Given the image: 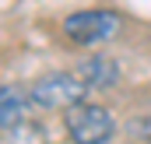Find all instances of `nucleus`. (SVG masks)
<instances>
[{"mask_svg": "<svg viewBox=\"0 0 151 144\" xmlns=\"http://www.w3.org/2000/svg\"><path fill=\"white\" fill-rule=\"evenodd\" d=\"M63 127H67V137L74 144H109L116 134L113 112L102 106H91V102L70 106L63 112Z\"/></svg>", "mask_w": 151, "mask_h": 144, "instance_id": "obj_1", "label": "nucleus"}, {"mask_svg": "<svg viewBox=\"0 0 151 144\" xmlns=\"http://www.w3.org/2000/svg\"><path fill=\"white\" fill-rule=\"evenodd\" d=\"M88 95V84L77 74H46L28 88V102L39 109H70L81 106Z\"/></svg>", "mask_w": 151, "mask_h": 144, "instance_id": "obj_2", "label": "nucleus"}, {"mask_svg": "<svg viewBox=\"0 0 151 144\" xmlns=\"http://www.w3.org/2000/svg\"><path fill=\"white\" fill-rule=\"evenodd\" d=\"M116 32H119V14L116 11H74L63 21V35L70 42H81V46L106 42Z\"/></svg>", "mask_w": 151, "mask_h": 144, "instance_id": "obj_3", "label": "nucleus"}, {"mask_svg": "<svg viewBox=\"0 0 151 144\" xmlns=\"http://www.w3.org/2000/svg\"><path fill=\"white\" fill-rule=\"evenodd\" d=\"M74 74L88 84V88L106 91V88H113L116 81H119V63H116L113 56H106V53H95V56H84V60L77 63Z\"/></svg>", "mask_w": 151, "mask_h": 144, "instance_id": "obj_4", "label": "nucleus"}, {"mask_svg": "<svg viewBox=\"0 0 151 144\" xmlns=\"http://www.w3.org/2000/svg\"><path fill=\"white\" fill-rule=\"evenodd\" d=\"M25 95L18 91V88H11V84H4V91H0V127L11 134V130H18L21 127V120H25Z\"/></svg>", "mask_w": 151, "mask_h": 144, "instance_id": "obj_5", "label": "nucleus"}, {"mask_svg": "<svg viewBox=\"0 0 151 144\" xmlns=\"http://www.w3.org/2000/svg\"><path fill=\"white\" fill-rule=\"evenodd\" d=\"M127 130H130L134 137H141V141H151V116H137V120H130Z\"/></svg>", "mask_w": 151, "mask_h": 144, "instance_id": "obj_6", "label": "nucleus"}]
</instances>
